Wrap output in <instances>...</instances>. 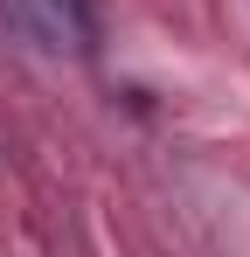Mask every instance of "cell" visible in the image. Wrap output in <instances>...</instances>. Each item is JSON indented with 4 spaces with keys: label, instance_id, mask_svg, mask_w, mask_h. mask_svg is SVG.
Segmentation results:
<instances>
[{
    "label": "cell",
    "instance_id": "6da1fadb",
    "mask_svg": "<svg viewBox=\"0 0 250 257\" xmlns=\"http://www.w3.org/2000/svg\"><path fill=\"white\" fill-rule=\"evenodd\" d=\"M14 7H21V28H28L42 49H70V56H83V49H90L83 0H14Z\"/></svg>",
    "mask_w": 250,
    "mask_h": 257
}]
</instances>
